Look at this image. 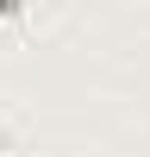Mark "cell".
Returning <instances> with one entry per match:
<instances>
[{
    "mask_svg": "<svg viewBox=\"0 0 150 157\" xmlns=\"http://www.w3.org/2000/svg\"><path fill=\"white\" fill-rule=\"evenodd\" d=\"M25 6V0H0V19H12V13H19Z\"/></svg>",
    "mask_w": 150,
    "mask_h": 157,
    "instance_id": "1",
    "label": "cell"
},
{
    "mask_svg": "<svg viewBox=\"0 0 150 157\" xmlns=\"http://www.w3.org/2000/svg\"><path fill=\"white\" fill-rule=\"evenodd\" d=\"M6 145H12V132H6V126H0V151H6Z\"/></svg>",
    "mask_w": 150,
    "mask_h": 157,
    "instance_id": "2",
    "label": "cell"
}]
</instances>
